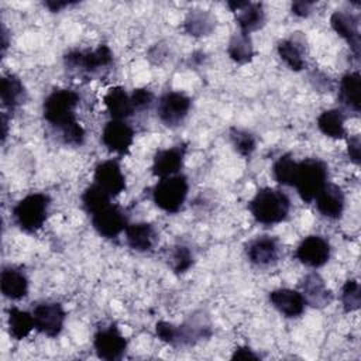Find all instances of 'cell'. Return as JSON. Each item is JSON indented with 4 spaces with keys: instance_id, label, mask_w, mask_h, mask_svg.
<instances>
[{
    "instance_id": "obj_1",
    "label": "cell",
    "mask_w": 361,
    "mask_h": 361,
    "mask_svg": "<svg viewBox=\"0 0 361 361\" xmlns=\"http://www.w3.org/2000/svg\"><path fill=\"white\" fill-rule=\"evenodd\" d=\"M79 100L80 97L75 90L55 89L45 97L42 106L45 121L61 133L65 144L73 147L82 145L86 135L75 114Z\"/></svg>"
},
{
    "instance_id": "obj_2",
    "label": "cell",
    "mask_w": 361,
    "mask_h": 361,
    "mask_svg": "<svg viewBox=\"0 0 361 361\" xmlns=\"http://www.w3.org/2000/svg\"><path fill=\"white\" fill-rule=\"evenodd\" d=\"M248 209L258 223L276 224L288 217L290 212V199L283 190L262 188L250 200Z\"/></svg>"
},
{
    "instance_id": "obj_3",
    "label": "cell",
    "mask_w": 361,
    "mask_h": 361,
    "mask_svg": "<svg viewBox=\"0 0 361 361\" xmlns=\"http://www.w3.org/2000/svg\"><path fill=\"white\" fill-rule=\"evenodd\" d=\"M327 165L319 158H306L296 162L292 186L296 188L300 199L312 203L316 195L327 183Z\"/></svg>"
},
{
    "instance_id": "obj_4",
    "label": "cell",
    "mask_w": 361,
    "mask_h": 361,
    "mask_svg": "<svg viewBox=\"0 0 361 361\" xmlns=\"http://www.w3.org/2000/svg\"><path fill=\"white\" fill-rule=\"evenodd\" d=\"M51 199L45 193H31L23 197L14 207H13V219L16 224L25 233H35L38 231L49 212Z\"/></svg>"
},
{
    "instance_id": "obj_5",
    "label": "cell",
    "mask_w": 361,
    "mask_h": 361,
    "mask_svg": "<svg viewBox=\"0 0 361 361\" xmlns=\"http://www.w3.org/2000/svg\"><path fill=\"white\" fill-rule=\"evenodd\" d=\"M63 62L68 71L92 76L109 69L113 54L107 45L102 44L96 49H72L65 54Z\"/></svg>"
},
{
    "instance_id": "obj_6",
    "label": "cell",
    "mask_w": 361,
    "mask_h": 361,
    "mask_svg": "<svg viewBox=\"0 0 361 361\" xmlns=\"http://www.w3.org/2000/svg\"><path fill=\"white\" fill-rule=\"evenodd\" d=\"M189 183L185 175L176 173L161 178L152 189L154 203L166 213H176L183 206L188 197Z\"/></svg>"
},
{
    "instance_id": "obj_7",
    "label": "cell",
    "mask_w": 361,
    "mask_h": 361,
    "mask_svg": "<svg viewBox=\"0 0 361 361\" xmlns=\"http://www.w3.org/2000/svg\"><path fill=\"white\" fill-rule=\"evenodd\" d=\"M93 347L99 358L102 360H120L127 348V340L120 333L114 323L102 326L96 330L93 337Z\"/></svg>"
},
{
    "instance_id": "obj_8",
    "label": "cell",
    "mask_w": 361,
    "mask_h": 361,
    "mask_svg": "<svg viewBox=\"0 0 361 361\" xmlns=\"http://www.w3.org/2000/svg\"><path fill=\"white\" fill-rule=\"evenodd\" d=\"M93 228L104 238H117L128 226V219L121 207L109 203L90 214Z\"/></svg>"
},
{
    "instance_id": "obj_9",
    "label": "cell",
    "mask_w": 361,
    "mask_h": 361,
    "mask_svg": "<svg viewBox=\"0 0 361 361\" xmlns=\"http://www.w3.org/2000/svg\"><path fill=\"white\" fill-rule=\"evenodd\" d=\"M190 107L192 100L185 93L166 92L158 100L157 114L166 127H176L186 118Z\"/></svg>"
},
{
    "instance_id": "obj_10",
    "label": "cell",
    "mask_w": 361,
    "mask_h": 361,
    "mask_svg": "<svg viewBox=\"0 0 361 361\" xmlns=\"http://www.w3.org/2000/svg\"><path fill=\"white\" fill-rule=\"evenodd\" d=\"M35 330L48 336L56 337L63 327L65 310L58 302H41L32 309Z\"/></svg>"
},
{
    "instance_id": "obj_11",
    "label": "cell",
    "mask_w": 361,
    "mask_h": 361,
    "mask_svg": "<svg viewBox=\"0 0 361 361\" xmlns=\"http://www.w3.org/2000/svg\"><path fill=\"white\" fill-rule=\"evenodd\" d=\"M248 259L261 268L275 265L281 257V244L272 235H258L245 245Z\"/></svg>"
},
{
    "instance_id": "obj_12",
    "label": "cell",
    "mask_w": 361,
    "mask_h": 361,
    "mask_svg": "<svg viewBox=\"0 0 361 361\" xmlns=\"http://www.w3.org/2000/svg\"><path fill=\"white\" fill-rule=\"evenodd\" d=\"M295 255L306 267L320 268L330 258V244L322 235H309L300 241Z\"/></svg>"
},
{
    "instance_id": "obj_13",
    "label": "cell",
    "mask_w": 361,
    "mask_h": 361,
    "mask_svg": "<svg viewBox=\"0 0 361 361\" xmlns=\"http://www.w3.org/2000/svg\"><path fill=\"white\" fill-rule=\"evenodd\" d=\"M102 141L111 152L124 155L133 145L134 130L123 120H111L103 128Z\"/></svg>"
},
{
    "instance_id": "obj_14",
    "label": "cell",
    "mask_w": 361,
    "mask_h": 361,
    "mask_svg": "<svg viewBox=\"0 0 361 361\" xmlns=\"http://www.w3.org/2000/svg\"><path fill=\"white\" fill-rule=\"evenodd\" d=\"M94 183L107 192L111 197L118 196L126 189V178L121 172V166L116 159H107L100 162L94 168Z\"/></svg>"
},
{
    "instance_id": "obj_15",
    "label": "cell",
    "mask_w": 361,
    "mask_h": 361,
    "mask_svg": "<svg viewBox=\"0 0 361 361\" xmlns=\"http://www.w3.org/2000/svg\"><path fill=\"white\" fill-rule=\"evenodd\" d=\"M227 6L235 14V21L241 32L250 34L259 30L265 23V11L261 3L254 1H228Z\"/></svg>"
},
{
    "instance_id": "obj_16",
    "label": "cell",
    "mask_w": 361,
    "mask_h": 361,
    "mask_svg": "<svg viewBox=\"0 0 361 361\" xmlns=\"http://www.w3.org/2000/svg\"><path fill=\"white\" fill-rule=\"evenodd\" d=\"M185 154H186V144H178L171 148L158 149L152 161V173L158 178L176 175L183 165Z\"/></svg>"
},
{
    "instance_id": "obj_17",
    "label": "cell",
    "mask_w": 361,
    "mask_h": 361,
    "mask_svg": "<svg viewBox=\"0 0 361 361\" xmlns=\"http://www.w3.org/2000/svg\"><path fill=\"white\" fill-rule=\"evenodd\" d=\"M333 30L347 41L355 58L360 56V18L348 11H334L330 18Z\"/></svg>"
},
{
    "instance_id": "obj_18",
    "label": "cell",
    "mask_w": 361,
    "mask_h": 361,
    "mask_svg": "<svg viewBox=\"0 0 361 361\" xmlns=\"http://www.w3.org/2000/svg\"><path fill=\"white\" fill-rule=\"evenodd\" d=\"M316 207L327 219H340L344 212V193L340 186L334 183H326L323 189L316 195Z\"/></svg>"
},
{
    "instance_id": "obj_19",
    "label": "cell",
    "mask_w": 361,
    "mask_h": 361,
    "mask_svg": "<svg viewBox=\"0 0 361 361\" xmlns=\"http://www.w3.org/2000/svg\"><path fill=\"white\" fill-rule=\"evenodd\" d=\"M300 288H302L300 293L303 295L306 305H310L313 307L322 309L324 306H329L333 300L331 290L326 286L322 276L316 272L307 274L303 278Z\"/></svg>"
},
{
    "instance_id": "obj_20",
    "label": "cell",
    "mask_w": 361,
    "mask_h": 361,
    "mask_svg": "<svg viewBox=\"0 0 361 361\" xmlns=\"http://www.w3.org/2000/svg\"><path fill=\"white\" fill-rule=\"evenodd\" d=\"M269 302L272 306L286 317H298L303 313L306 300L303 295L293 289H275L269 293Z\"/></svg>"
},
{
    "instance_id": "obj_21",
    "label": "cell",
    "mask_w": 361,
    "mask_h": 361,
    "mask_svg": "<svg viewBox=\"0 0 361 361\" xmlns=\"http://www.w3.org/2000/svg\"><path fill=\"white\" fill-rule=\"evenodd\" d=\"M104 106L111 117V120H126L131 117L135 111L131 103L130 94L121 86H113L107 90L103 97Z\"/></svg>"
},
{
    "instance_id": "obj_22",
    "label": "cell",
    "mask_w": 361,
    "mask_h": 361,
    "mask_svg": "<svg viewBox=\"0 0 361 361\" xmlns=\"http://www.w3.org/2000/svg\"><path fill=\"white\" fill-rule=\"evenodd\" d=\"M126 241L130 248L138 252L151 251L157 241V231L149 223L128 224L124 230Z\"/></svg>"
},
{
    "instance_id": "obj_23",
    "label": "cell",
    "mask_w": 361,
    "mask_h": 361,
    "mask_svg": "<svg viewBox=\"0 0 361 361\" xmlns=\"http://www.w3.org/2000/svg\"><path fill=\"white\" fill-rule=\"evenodd\" d=\"M1 292L7 299L20 300L28 293V278L21 269L8 267L1 271Z\"/></svg>"
},
{
    "instance_id": "obj_24",
    "label": "cell",
    "mask_w": 361,
    "mask_h": 361,
    "mask_svg": "<svg viewBox=\"0 0 361 361\" xmlns=\"http://www.w3.org/2000/svg\"><path fill=\"white\" fill-rule=\"evenodd\" d=\"M278 54L292 71H302L305 68V39L303 37L292 35L278 44Z\"/></svg>"
},
{
    "instance_id": "obj_25",
    "label": "cell",
    "mask_w": 361,
    "mask_h": 361,
    "mask_svg": "<svg viewBox=\"0 0 361 361\" xmlns=\"http://www.w3.org/2000/svg\"><path fill=\"white\" fill-rule=\"evenodd\" d=\"M360 92H361V78L358 72H351L341 78L340 86H338V100L345 109L354 111L355 114H358L361 109Z\"/></svg>"
},
{
    "instance_id": "obj_26",
    "label": "cell",
    "mask_w": 361,
    "mask_h": 361,
    "mask_svg": "<svg viewBox=\"0 0 361 361\" xmlns=\"http://www.w3.org/2000/svg\"><path fill=\"white\" fill-rule=\"evenodd\" d=\"M0 94H1V103L8 110H14L25 100V89L23 82L13 73L6 75L1 78L0 85Z\"/></svg>"
},
{
    "instance_id": "obj_27",
    "label": "cell",
    "mask_w": 361,
    "mask_h": 361,
    "mask_svg": "<svg viewBox=\"0 0 361 361\" xmlns=\"http://www.w3.org/2000/svg\"><path fill=\"white\" fill-rule=\"evenodd\" d=\"M216 27V18L212 13L204 10H193L188 14L183 23V28L193 37L209 35Z\"/></svg>"
},
{
    "instance_id": "obj_28",
    "label": "cell",
    "mask_w": 361,
    "mask_h": 361,
    "mask_svg": "<svg viewBox=\"0 0 361 361\" xmlns=\"http://www.w3.org/2000/svg\"><path fill=\"white\" fill-rule=\"evenodd\" d=\"M319 130L330 138H343L345 135L344 114L341 110H324L317 117Z\"/></svg>"
},
{
    "instance_id": "obj_29",
    "label": "cell",
    "mask_w": 361,
    "mask_h": 361,
    "mask_svg": "<svg viewBox=\"0 0 361 361\" xmlns=\"http://www.w3.org/2000/svg\"><path fill=\"white\" fill-rule=\"evenodd\" d=\"M32 329H35L32 313L20 310L17 307L8 309V331L13 338L23 340L31 333Z\"/></svg>"
},
{
    "instance_id": "obj_30",
    "label": "cell",
    "mask_w": 361,
    "mask_h": 361,
    "mask_svg": "<svg viewBox=\"0 0 361 361\" xmlns=\"http://www.w3.org/2000/svg\"><path fill=\"white\" fill-rule=\"evenodd\" d=\"M227 52L230 58L237 63L250 62L254 56V48L250 35L241 31L238 34H234L228 42Z\"/></svg>"
},
{
    "instance_id": "obj_31",
    "label": "cell",
    "mask_w": 361,
    "mask_h": 361,
    "mask_svg": "<svg viewBox=\"0 0 361 361\" xmlns=\"http://www.w3.org/2000/svg\"><path fill=\"white\" fill-rule=\"evenodd\" d=\"M82 203H83L85 210L90 216L96 210H99L103 206L111 203V196L107 192H104L100 186L93 183V185L87 186L85 189V192L82 193Z\"/></svg>"
},
{
    "instance_id": "obj_32",
    "label": "cell",
    "mask_w": 361,
    "mask_h": 361,
    "mask_svg": "<svg viewBox=\"0 0 361 361\" xmlns=\"http://www.w3.org/2000/svg\"><path fill=\"white\" fill-rule=\"evenodd\" d=\"M295 168H296V161L292 158V155H289V154L281 155V157L274 162V166H272L274 179H275L278 183H281V185L292 186Z\"/></svg>"
},
{
    "instance_id": "obj_33",
    "label": "cell",
    "mask_w": 361,
    "mask_h": 361,
    "mask_svg": "<svg viewBox=\"0 0 361 361\" xmlns=\"http://www.w3.org/2000/svg\"><path fill=\"white\" fill-rule=\"evenodd\" d=\"M169 267L178 275L185 274L193 264V255L186 245H175L169 251Z\"/></svg>"
},
{
    "instance_id": "obj_34",
    "label": "cell",
    "mask_w": 361,
    "mask_h": 361,
    "mask_svg": "<svg viewBox=\"0 0 361 361\" xmlns=\"http://www.w3.org/2000/svg\"><path fill=\"white\" fill-rule=\"evenodd\" d=\"M230 138H231V142H233L235 151L243 157H250L252 154V151L255 149V138L248 131L231 128Z\"/></svg>"
},
{
    "instance_id": "obj_35",
    "label": "cell",
    "mask_w": 361,
    "mask_h": 361,
    "mask_svg": "<svg viewBox=\"0 0 361 361\" xmlns=\"http://www.w3.org/2000/svg\"><path fill=\"white\" fill-rule=\"evenodd\" d=\"M341 302L345 312H354L360 307L361 293L357 279H348L341 289Z\"/></svg>"
},
{
    "instance_id": "obj_36",
    "label": "cell",
    "mask_w": 361,
    "mask_h": 361,
    "mask_svg": "<svg viewBox=\"0 0 361 361\" xmlns=\"http://www.w3.org/2000/svg\"><path fill=\"white\" fill-rule=\"evenodd\" d=\"M130 97H131L134 111L147 110V109L151 107V104L154 102V93L149 89H145V87L134 89V92L130 94Z\"/></svg>"
},
{
    "instance_id": "obj_37",
    "label": "cell",
    "mask_w": 361,
    "mask_h": 361,
    "mask_svg": "<svg viewBox=\"0 0 361 361\" xmlns=\"http://www.w3.org/2000/svg\"><path fill=\"white\" fill-rule=\"evenodd\" d=\"M155 333L162 341L173 345V343H175V326L172 323L158 322L157 326H155Z\"/></svg>"
},
{
    "instance_id": "obj_38",
    "label": "cell",
    "mask_w": 361,
    "mask_h": 361,
    "mask_svg": "<svg viewBox=\"0 0 361 361\" xmlns=\"http://www.w3.org/2000/svg\"><path fill=\"white\" fill-rule=\"evenodd\" d=\"M348 157L355 164V165H360V161H361V141H360V137L358 135H354L348 140Z\"/></svg>"
},
{
    "instance_id": "obj_39",
    "label": "cell",
    "mask_w": 361,
    "mask_h": 361,
    "mask_svg": "<svg viewBox=\"0 0 361 361\" xmlns=\"http://www.w3.org/2000/svg\"><path fill=\"white\" fill-rule=\"evenodd\" d=\"M313 6V1H295L292 3V13L299 17H306L310 14Z\"/></svg>"
},
{
    "instance_id": "obj_40",
    "label": "cell",
    "mask_w": 361,
    "mask_h": 361,
    "mask_svg": "<svg viewBox=\"0 0 361 361\" xmlns=\"http://www.w3.org/2000/svg\"><path fill=\"white\" fill-rule=\"evenodd\" d=\"M258 355L248 347H238L233 354V360H257Z\"/></svg>"
},
{
    "instance_id": "obj_41",
    "label": "cell",
    "mask_w": 361,
    "mask_h": 361,
    "mask_svg": "<svg viewBox=\"0 0 361 361\" xmlns=\"http://www.w3.org/2000/svg\"><path fill=\"white\" fill-rule=\"evenodd\" d=\"M69 1H55V0H48L45 1V6L51 10V11H59L62 7L68 6Z\"/></svg>"
},
{
    "instance_id": "obj_42",
    "label": "cell",
    "mask_w": 361,
    "mask_h": 361,
    "mask_svg": "<svg viewBox=\"0 0 361 361\" xmlns=\"http://www.w3.org/2000/svg\"><path fill=\"white\" fill-rule=\"evenodd\" d=\"M1 54L4 55V52H6V48H7V32H6V30H4V27L1 28Z\"/></svg>"
},
{
    "instance_id": "obj_43",
    "label": "cell",
    "mask_w": 361,
    "mask_h": 361,
    "mask_svg": "<svg viewBox=\"0 0 361 361\" xmlns=\"http://www.w3.org/2000/svg\"><path fill=\"white\" fill-rule=\"evenodd\" d=\"M1 126H3V133H1V137H3V141L6 140V135H7V117L6 114H3V121H1Z\"/></svg>"
}]
</instances>
